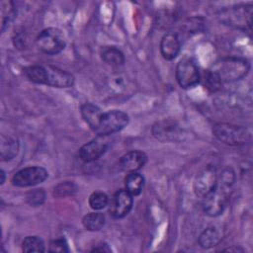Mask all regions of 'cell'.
Wrapping results in <instances>:
<instances>
[{"label":"cell","instance_id":"6da1fadb","mask_svg":"<svg viewBox=\"0 0 253 253\" xmlns=\"http://www.w3.org/2000/svg\"><path fill=\"white\" fill-rule=\"evenodd\" d=\"M234 181L235 173L233 169L231 167L225 168L220 174L219 180L217 179L214 188L202 198V209L207 215L215 217L223 212L227 206L229 194Z\"/></svg>","mask_w":253,"mask_h":253},{"label":"cell","instance_id":"7a4b0ae2","mask_svg":"<svg viewBox=\"0 0 253 253\" xmlns=\"http://www.w3.org/2000/svg\"><path fill=\"white\" fill-rule=\"evenodd\" d=\"M211 69L217 74L222 83H230L245 77L250 69V64L245 58L226 57L216 61Z\"/></svg>","mask_w":253,"mask_h":253},{"label":"cell","instance_id":"3957f363","mask_svg":"<svg viewBox=\"0 0 253 253\" xmlns=\"http://www.w3.org/2000/svg\"><path fill=\"white\" fill-rule=\"evenodd\" d=\"M212 133L220 142L230 146L244 145L251 140V134L246 127L229 123L215 124Z\"/></svg>","mask_w":253,"mask_h":253},{"label":"cell","instance_id":"277c9868","mask_svg":"<svg viewBox=\"0 0 253 253\" xmlns=\"http://www.w3.org/2000/svg\"><path fill=\"white\" fill-rule=\"evenodd\" d=\"M152 135L161 142H180L187 136L186 130L174 120L162 119L153 124Z\"/></svg>","mask_w":253,"mask_h":253},{"label":"cell","instance_id":"5b68a950","mask_svg":"<svg viewBox=\"0 0 253 253\" xmlns=\"http://www.w3.org/2000/svg\"><path fill=\"white\" fill-rule=\"evenodd\" d=\"M219 18L223 23L232 27L242 30L250 29L252 23V5H233L220 11Z\"/></svg>","mask_w":253,"mask_h":253},{"label":"cell","instance_id":"8992f818","mask_svg":"<svg viewBox=\"0 0 253 253\" xmlns=\"http://www.w3.org/2000/svg\"><path fill=\"white\" fill-rule=\"evenodd\" d=\"M38 47L46 54H57L61 52L66 45V41L61 30L57 28H46L37 37Z\"/></svg>","mask_w":253,"mask_h":253},{"label":"cell","instance_id":"52a82bcc","mask_svg":"<svg viewBox=\"0 0 253 253\" xmlns=\"http://www.w3.org/2000/svg\"><path fill=\"white\" fill-rule=\"evenodd\" d=\"M175 76L181 88L191 89L200 83L201 72L193 58L183 57L177 63Z\"/></svg>","mask_w":253,"mask_h":253},{"label":"cell","instance_id":"ba28073f","mask_svg":"<svg viewBox=\"0 0 253 253\" xmlns=\"http://www.w3.org/2000/svg\"><path fill=\"white\" fill-rule=\"evenodd\" d=\"M128 116L120 110H111L103 114L101 123L96 130L97 135L107 136L116 133L126 126L128 124Z\"/></svg>","mask_w":253,"mask_h":253},{"label":"cell","instance_id":"9c48e42d","mask_svg":"<svg viewBox=\"0 0 253 253\" xmlns=\"http://www.w3.org/2000/svg\"><path fill=\"white\" fill-rule=\"evenodd\" d=\"M47 177L48 172L43 167L29 166L17 171L13 175L11 182L16 187H33L45 181Z\"/></svg>","mask_w":253,"mask_h":253},{"label":"cell","instance_id":"30bf717a","mask_svg":"<svg viewBox=\"0 0 253 253\" xmlns=\"http://www.w3.org/2000/svg\"><path fill=\"white\" fill-rule=\"evenodd\" d=\"M217 179L218 178L214 166H205L195 177L193 183V190L195 195L199 198H204L214 188Z\"/></svg>","mask_w":253,"mask_h":253},{"label":"cell","instance_id":"8fae6325","mask_svg":"<svg viewBox=\"0 0 253 253\" xmlns=\"http://www.w3.org/2000/svg\"><path fill=\"white\" fill-rule=\"evenodd\" d=\"M133 196L126 189L117 191L109 201V212L114 218H123L129 213L133 205Z\"/></svg>","mask_w":253,"mask_h":253},{"label":"cell","instance_id":"7c38bea8","mask_svg":"<svg viewBox=\"0 0 253 253\" xmlns=\"http://www.w3.org/2000/svg\"><path fill=\"white\" fill-rule=\"evenodd\" d=\"M103 135H97L89 142L83 144L79 148V157L82 161L90 163L98 160L108 150L109 144Z\"/></svg>","mask_w":253,"mask_h":253},{"label":"cell","instance_id":"4fadbf2b","mask_svg":"<svg viewBox=\"0 0 253 253\" xmlns=\"http://www.w3.org/2000/svg\"><path fill=\"white\" fill-rule=\"evenodd\" d=\"M147 155L140 150H130L125 153L119 162L120 168L126 173L138 172L146 163Z\"/></svg>","mask_w":253,"mask_h":253},{"label":"cell","instance_id":"5bb4252c","mask_svg":"<svg viewBox=\"0 0 253 253\" xmlns=\"http://www.w3.org/2000/svg\"><path fill=\"white\" fill-rule=\"evenodd\" d=\"M47 80L46 85L54 88H69L74 84V76L65 70L54 66H46Z\"/></svg>","mask_w":253,"mask_h":253},{"label":"cell","instance_id":"9a60e30c","mask_svg":"<svg viewBox=\"0 0 253 253\" xmlns=\"http://www.w3.org/2000/svg\"><path fill=\"white\" fill-rule=\"evenodd\" d=\"M181 48V42L178 34L167 32L160 41V52L166 60L174 59Z\"/></svg>","mask_w":253,"mask_h":253},{"label":"cell","instance_id":"2e32d148","mask_svg":"<svg viewBox=\"0 0 253 253\" xmlns=\"http://www.w3.org/2000/svg\"><path fill=\"white\" fill-rule=\"evenodd\" d=\"M80 113L85 123L94 132H96L103 118L104 112L94 104L84 103L80 107Z\"/></svg>","mask_w":253,"mask_h":253},{"label":"cell","instance_id":"e0dca14e","mask_svg":"<svg viewBox=\"0 0 253 253\" xmlns=\"http://www.w3.org/2000/svg\"><path fill=\"white\" fill-rule=\"evenodd\" d=\"M19 151V142L18 139L11 136L6 135L4 133L1 134L0 137V157L2 161L12 160Z\"/></svg>","mask_w":253,"mask_h":253},{"label":"cell","instance_id":"ac0fdd59","mask_svg":"<svg viewBox=\"0 0 253 253\" xmlns=\"http://www.w3.org/2000/svg\"><path fill=\"white\" fill-rule=\"evenodd\" d=\"M222 239L220 230L215 226L207 227L199 236L198 243L202 248H211L216 246Z\"/></svg>","mask_w":253,"mask_h":253},{"label":"cell","instance_id":"d6986e66","mask_svg":"<svg viewBox=\"0 0 253 253\" xmlns=\"http://www.w3.org/2000/svg\"><path fill=\"white\" fill-rule=\"evenodd\" d=\"M102 60L112 66H120L125 63L123 51L116 46H103L100 50Z\"/></svg>","mask_w":253,"mask_h":253},{"label":"cell","instance_id":"ffe728a7","mask_svg":"<svg viewBox=\"0 0 253 253\" xmlns=\"http://www.w3.org/2000/svg\"><path fill=\"white\" fill-rule=\"evenodd\" d=\"M25 76L33 83L46 85L47 68L43 65H30L24 69Z\"/></svg>","mask_w":253,"mask_h":253},{"label":"cell","instance_id":"44dd1931","mask_svg":"<svg viewBox=\"0 0 253 253\" xmlns=\"http://www.w3.org/2000/svg\"><path fill=\"white\" fill-rule=\"evenodd\" d=\"M144 178L138 172L127 173L125 178V186L126 190L132 196H138L143 189Z\"/></svg>","mask_w":253,"mask_h":253},{"label":"cell","instance_id":"7402d4cb","mask_svg":"<svg viewBox=\"0 0 253 253\" xmlns=\"http://www.w3.org/2000/svg\"><path fill=\"white\" fill-rule=\"evenodd\" d=\"M106 222L105 215L100 211L89 212L82 218L83 226L89 231H99L103 228Z\"/></svg>","mask_w":253,"mask_h":253},{"label":"cell","instance_id":"603a6c76","mask_svg":"<svg viewBox=\"0 0 253 253\" xmlns=\"http://www.w3.org/2000/svg\"><path fill=\"white\" fill-rule=\"evenodd\" d=\"M200 82L211 92H216L220 89L222 82L215 72L211 69L205 70L201 73Z\"/></svg>","mask_w":253,"mask_h":253},{"label":"cell","instance_id":"cb8c5ba5","mask_svg":"<svg viewBox=\"0 0 253 253\" xmlns=\"http://www.w3.org/2000/svg\"><path fill=\"white\" fill-rule=\"evenodd\" d=\"M22 250L24 252H44L43 240L36 235L27 236L22 242Z\"/></svg>","mask_w":253,"mask_h":253},{"label":"cell","instance_id":"d4e9b609","mask_svg":"<svg viewBox=\"0 0 253 253\" xmlns=\"http://www.w3.org/2000/svg\"><path fill=\"white\" fill-rule=\"evenodd\" d=\"M89 206L94 211H101L109 204V197L102 191H95L89 197Z\"/></svg>","mask_w":253,"mask_h":253},{"label":"cell","instance_id":"484cf974","mask_svg":"<svg viewBox=\"0 0 253 253\" xmlns=\"http://www.w3.org/2000/svg\"><path fill=\"white\" fill-rule=\"evenodd\" d=\"M76 191L77 187L73 182L64 181L54 187L52 195L55 198H65L68 196H72Z\"/></svg>","mask_w":253,"mask_h":253},{"label":"cell","instance_id":"4316f807","mask_svg":"<svg viewBox=\"0 0 253 253\" xmlns=\"http://www.w3.org/2000/svg\"><path fill=\"white\" fill-rule=\"evenodd\" d=\"M45 201V192L42 188H36L30 190L26 194V202L32 207L42 206Z\"/></svg>","mask_w":253,"mask_h":253},{"label":"cell","instance_id":"83f0119b","mask_svg":"<svg viewBox=\"0 0 253 253\" xmlns=\"http://www.w3.org/2000/svg\"><path fill=\"white\" fill-rule=\"evenodd\" d=\"M2 8V32L5 31L8 23L14 16V5L13 2H1Z\"/></svg>","mask_w":253,"mask_h":253},{"label":"cell","instance_id":"f1b7e54d","mask_svg":"<svg viewBox=\"0 0 253 253\" xmlns=\"http://www.w3.org/2000/svg\"><path fill=\"white\" fill-rule=\"evenodd\" d=\"M48 251H49V252H57V253L68 252V251H69L68 243H67V241L65 240V238H63V237L52 239V240L49 242Z\"/></svg>","mask_w":253,"mask_h":253},{"label":"cell","instance_id":"f546056e","mask_svg":"<svg viewBox=\"0 0 253 253\" xmlns=\"http://www.w3.org/2000/svg\"><path fill=\"white\" fill-rule=\"evenodd\" d=\"M91 251L92 252H94V251L95 252H111L112 250H111V248L109 247V245L107 243L101 242L97 246H95Z\"/></svg>","mask_w":253,"mask_h":253},{"label":"cell","instance_id":"4dcf8cb0","mask_svg":"<svg viewBox=\"0 0 253 253\" xmlns=\"http://www.w3.org/2000/svg\"><path fill=\"white\" fill-rule=\"evenodd\" d=\"M222 251H233V252H244V250L242 248H239L237 246H232V247H229V248H225V249H222Z\"/></svg>","mask_w":253,"mask_h":253},{"label":"cell","instance_id":"1f68e13d","mask_svg":"<svg viewBox=\"0 0 253 253\" xmlns=\"http://www.w3.org/2000/svg\"><path fill=\"white\" fill-rule=\"evenodd\" d=\"M0 175H1L0 184L2 185V184H4V182H5V172H4V170H1V172H0Z\"/></svg>","mask_w":253,"mask_h":253}]
</instances>
